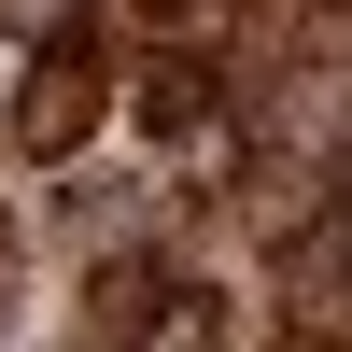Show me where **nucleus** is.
Wrapping results in <instances>:
<instances>
[{
  "label": "nucleus",
  "mask_w": 352,
  "mask_h": 352,
  "mask_svg": "<svg viewBox=\"0 0 352 352\" xmlns=\"http://www.w3.org/2000/svg\"><path fill=\"white\" fill-rule=\"evenodd\" d=\"M99 99H113V71H99V43L85 28H56L43 56H28V85H14V155H85L99 141Z\"/></svg>",
  "instance_id": "nucleus-1"
},
{
  "label": "nucleus",
  "mask_w": 352,
  "mask_h": 352,
  "mask_svg": "<svg viewBox=\"0 0 352 352\" xmlns=\"http://www.w3.org/2000/svg\"><path fill=\"white\" fill-rule=\"evenodd\" d=\"M212 113H226V71L197 43H155V56H141V127H155V141H212Z\"/></svg>",
  "instance_id": "nucleus-2"
}]
</instances>
